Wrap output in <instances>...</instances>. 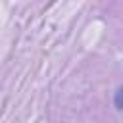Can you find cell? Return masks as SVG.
Masks as SVG:
<instances>
[{"label": "cell", "mask_w": 123, "mask_h": 123, "mask_svg": "<svg viewBox=\"0 0 123 123\" xmlns=\"http://www.w3.org/2000/svg\"><path fill=\"white\" fill-rule=\"evenodd\" d=\"M115 108L117 110H123V88H119L115 92Z\"/></svg>", "instance_id": "cell-1"}]
</instances>
